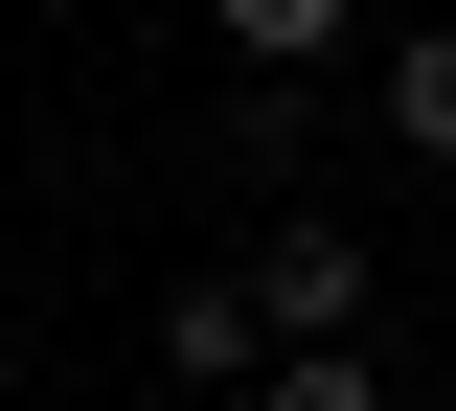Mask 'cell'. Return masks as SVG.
Listing matches in <instances>:
<instances>
[{
    "label": "cell",
    "mask_w": 456,
    "mask_h": 411,
    "mask_svg": "<svg viewBox=\"0 0 456 411\" xmlns=\"http://www.w3.org/2000/svg\"><path fill=\"white\" fill-rule=\"evenodd\" d=\"M251 411H388V366H365V343H274V389H251Z\"/></svg>",
    "instance_id": "cell-5"
},
{
    "label": "cell",
    "mask_w": 456,
    "mask_h": 411,
    "mask_svg": "<svg viewBox=\"0 0 456 411\" xmlns=\"http://www.w3.org/2000/svg\"><path fill=\"white\" fill-rule=\"evenodd\" d=\"M251 320H274V343H365V229H342V206H297V229L251 251Z\"/></svg>",
    "instance_id": "cell-1"
},
{
    "label": "cell",
    "mask_w": 456,
    "mask_h": 411,
    "mask_svg": "<svg viewBox=\"0 0 456 411\" xmlns=\"http://www.w3.org/2000/svg\"><path fill=\"white\" fill-rule=\"evenodd\" d=\"M160 366H183V389H274V320H251V275H183V297H160Z\"/></svg>",
    "instance_id": "cell-2"
},
{
    "label": "cell",
    "mask_w": 456,
    "mask_h": 411,
    "mask_svg": "<svg viewBox=\"0 0 456 411\" xmlns=\"http://www.w3.org/2000/svg\"><path fill=\"white\" fill-rule=\"evenodd\" d=\"M342 23H365V0H228V69H274V92H297V69H320Z\"/></svg>",
    "instance_id": "cell-4"
},
{
    "label": "cell",
    "mask_w": 456,
    "mask_h": 411,
    "mask_svg": "<svg viewBox=\"0 0 456 411\" xmlns=\"http://www.w3.org/2000/svg\"><path fill=\"white\" fill-rule=\"evenodd\" d=\"M365 115H388L411 160H456V23H388V69H365Z\"/></svg>",
    "instance_id": "cell-3"
}]
</instances>
